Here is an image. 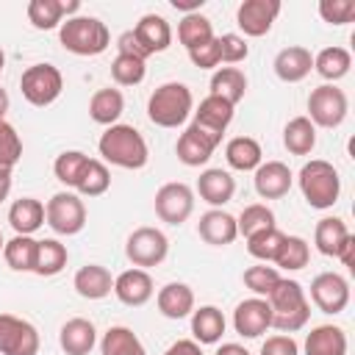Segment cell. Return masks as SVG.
<instances>
[{"label": "cell", "mask_w": 355, "mask_h": 355, "mask_svg": "<svg viewBox=\"0 0 355 355\" xmlns=\"http://www.w3.org/2000/svg\"><path fill=\"white\" fill-rule=\"evenodd\" d=\"M3 67H6V53L0 50V72H3Z\"/></svg>", "instance_id": "cell-59"}, {"label": "cell", "mask_w": 355, "mask_h": 355, "mask_svg": "<svg viewBox=\"0 0 355 355\" xmlns=\"http://www.w3.org/2000/svg\"><path fill=\"white\" fill-rule=\"evenodd\" d=\"M305 355H347V333L338 324H319L305 338Z\"/></svg>", "instance_id": "cell-26"}, {"label": "cell", "mask_w": 355, "mask_h": 355, "mask_svg": "<svg viewBox=\"0 0 355 355\" xmlns=\"http://www.w3.org/2000/svg\"><path fill=\"white\" fill-rule=\"evenodd\" d=\"M216 39H219V55H222L225 64H239V61H244L250 55V44L244 42V36H239V33H222Z\"/></svg>", "instance_id": "cell-49"}, {"label": "cell", "mask_w": 355, "mask_h": 355, "mask_svg": "<svg viewBox=\"0 0 355 355\" xmlns=\"http://www.w3.org/2000/svg\"><path fill=\"white\" fill-rule=\"evenodd\" d=\"M225 333V316L216 305H202L191 311V336L197 344H216Z\"/></svg>", "instance_id": "cell-31"}, {"label": "cell", "mask_w": 355, "mask_h": 355, "mask_svg": "<svg viewBox=\"0 0 355 355\" xmlns=\"http://www.w3.org/2000/svg\"><path fill=\"white\" fill-rule=\"evenodd\" d=\"M36 239L33 236H14L3 247V258L14 272H33L36 266Z\"/></svg>", "instance_id": "cell-38"}, {"label": "cell", "mask_w": 355, "mask_h": 355, "mask_svg": "<svg viewBox=\"0 0 355 355\" xmlns=\"http://www.w3.org/2000/svg\"><path fill=\"white\" fill-rule=\"evenodd\" d=\"M67 247L58 241V239H42L36 244V266H33V275L39 277H53L58 275L64 266H67Z\"/></svg>", "instance_id": "cell-34"}, {"label": "cell", "mask_w": 355, "mask_h": 355, "mask_svg": "<svg viewBox=\"0 0 355 355\" xmlns=\"http://www.w3.org/2000/svg\"><path fill=\"white\" fill-rule=\"evenodd\" d=\"M61 89H64V78H61L58 67H53V64H33L19 78L22 97L36 108H44V105L55 103Z\"/></svg>", "instance_id": "cell-6"}, {"label": "cell", "mask_w": 355, "mask_h": 355, "mask_svg": "<svg viewBox=\"0 0 355 355\" xmlns=\"http://www.w3.org/2000/svg\"><path fill=\"white\" fill-rule=\"evenodd\" d=\"M233 108L236 105H230L227 100H222L216 94H208L200 103V108L194 111V119L191 122L200 125V128H205V130H211V133H216V136H222L227 130V125L233 122Z\"/></svg>", "instance_id": "cell-25"}, {"label": "cell", "mask_w": 355, "mask_h": 355, "mask_svg": "<svg viewBox=\"0 0 355 355\" xmlns=\"http://www.w3.org/2000/svg\"><path fill=\"white\" fill-rule=\"evenodd\" d=\"M155 302H158V311L166 319H183L194 311V291L186 283H166L158 291Z\"/></svg>", "instance_id": "cell-27"}, {"label": "cell", "mask_w": 355, "mask_h": 355, "mask_svg": "<svg viewBox=\"0 0 355 355\" xmlns=\"http://www.w3.org/2000/svg\"><path fill=\"white\" fill-rule=\"evenodd\" d=\"M153 277L147 269H125L119 277H114V294L122 305H130V308H139L144 305L150 297H153Z\"/></svg>", "instance_id": "cell-16"}, {"label": "cell", "mask_w": 355, "mask_h": 355, "mask_svg": "<svg viewBox=\"0 0 355 355\" xmlns=\"http://www.w3.org/2000/svg\"><path fill=\"white\" fill-rule=\"evenodd\" d=\"M197 191H200V197H202L208 205L222 208L225 202L233 200V194H236V180H233L230 172H225V169H205V172H200Z\"/></svg>", "instance_id": "cell-24"}, {"label": "cell", "mask_w": 355, "mask_h": 355, "mask_svg": "<svg viewBox=\"0 0 355 355\" xmlns=\"http://www.w3.org/2000/svg\"><path fill=\"white\" fill-rule=\"evenodd\" d=\"M319 17L327 25H347L355 19V0H322Z\"/></svg>", "instance_id": "cell-48"}, {"label": "cell", "mask_w": 355, "mask_h": 355, "mask_svg": "<svg viewBox=\"0 0 355 355\" xmlns=\"http://www.w3.org/2000/svg\"><path fill=\"white\" fill-rule=\"evenodd\" d=\"M219 144H222V136H216V133H211V130H205V128H200V125L191 122L180 133V139L175 144V153H178V161L180 164H186V166H202V164H208V158L214 155V150Z\"/></svg>", "instance_id": "cell-13"}, {"label": "cell", "mask_w": 355, "mask_h": 355, "mask_svg": "<svg viewBox=\"0 0 355 355\" xmlns=\"http://www.w3.org/2000/svg\"><path fill=\"white\" fill-rule=\"evenodd\" d=\"M352 67V55L344 47H324L316 53L313 58V69L324 78V80H341Z\"/></svg>", "instance_id": "cell-37"}, {"label": "cell", "mask_w": 355, "mask_h": 355, "mask_svg": "<svg viewBox=\"0 0 355 355\" xmlns=\"http://www.w3.org/2000/svg\"><path fill=\"white\" fill-rule=\"evenodd\" d=\"M164 355H202V349H200V344H197L194 338H180V341H175Z\"/></svg>", "instance_id": "cell-54"}, {"label": "cell", "mask_w": 355, "mask_h": 355, "mask_svg": "<svg viewBox=\"0 0 355 355\" xmlns=\"http://www.w3.org/2000/svg\"><path fill=\"white\" fill-rule=\"evenodd\" d=\"M39 330L14 313H0V355H39Z\"/></svg>", "instance_id": "cell-10"}, {"label": "cell", "mask_w": 355, "mask_h": 355, "mask_svg": "<svg viewBox=\"0 0 355 355\" xmlns=\"http://www.w3.org/2000/svg\"><path fill=\"white\" fill-rule=\"evenodd\" d=\"M225 158L239 172H252V169H258L263 164L261 144L252 136H236V139H230L225 144Z\"/></svg>", "instance_id": "cell-30"}, {"label": "cell", "mask_w": 355, "mask_h": 355, "mask_svg": "<svg viewBox=\"0 0 355 355\" xmlns=\"http://www.w3.org/2000/svg\"><path fill=\"white\" fill-rule=\"evenodd\" d=\"M313 69V55L311 50L294 44V47H283L277 55H275V75L286 83H300L311 75Z\"/></svg>", "instance_id": "cell-21"}, {"label": "cell", "mask_w": 355, "mask_h": 355, "mask_svg": "<svg viewBox=\"0 0 355 355\" xmlns=\"http://www.w3.org/2000/svg\"><path fill=\"white\" fill-rule=\"evenodd\" d=\"M194 211V191L186 183H164L155 191V214L166 225H183Z\"/></svg>", "instance_id": "cell-11"}, {"label": "cell", "mask_w": 355, "mask_h": 355, "mask_svg": "<svg viewBox=\"0 0 355 355\" xmlns=\"http://www.w3.org/2000/svg\"><path fill=\"white\" fill-rule=\"evenodd\" d=\"M283 144L291 155H308L316 147V128L308 116H294L283 128Z\"/></svg>", "instance_id": "cell-33"}, {"label": "cell", "mask_w": 355, "mask_h": 355, "mask_svg": "<svg viewBox=\"0 0 355 355\" xmlns=\"http://www.w3.org/2000/svg\"><path fill=\"white\" fill-rule=\"evenodd\" d=\"M8 189H11V166L0 164V200H6Z\"/></svg>", "instance_id": "cell-56"}, {"label": "cell", "mask_w": 355, "mask_h": 355, "mask_svg": "<svg viewBox=\"0 0 355 355\" xmlns=\"http://www.w3.org/2000/svg\"><path fill=\"white\" fill-rule=\"evenodd\" d=\"M58 39H61V47L75 55H100L111 44L108 25L97 17H80V14L67 17V22H61Z\"/></svg>", "instance_id": "cell-3"}, {"label": "cell", "mask_w": 355, "mask_h": 355, "mask_svg": "<svg viewBox=\"0 0 355 355\" xmlns=\"http://www.w3.org/2000/svg\"><path fill=\"white\" fill-rule=\"evenodd\" d=\"M277 283H280V272H277L275 266L258 263V266L244 269V286H247L255 297H263V300H266Z\"/></svg>", "instance_id": "cell-45"}, {"label": "cell", "mask_w": 355, "mask_h": 355, "mask_svg": "<svg viewBox=\"0 0 355 355\" xmlns=\"http://www.w3.org/2000/svg\"><path fill=\"white\" fill-rule=\"evenodd\" d=\"M58 344L67 355H89L97 344V330L89 319L83 316H75L69 322L61 324V333H58Z\"/></svg>", "instance_id": "cell-19"}, {"label": "cell", "mask_w": 355, "mask_h": 355, "mask_svg": "<svg viewBox=\"0 0 355 355\" xmlns=\"http://www.w3.org/2000/svg\"><path fill=\"white\" fill-rule=\"evenodd\" d=\"M116 47H119V53H122V55H133V58H141V61H147V58H150V53L139 44V39H136V33H133V31L119 33Z\"/></svg>", "instance_id": "cell-52"}, {"label": "cell", "mask_w": 355, "mask_h": 355, "mask_svg": "<svg viewBox=\"0 0 355 355\" xmlns=\"http://www.w3.org/2000/svg\"><path fill=\"white\" fill-rule=\"evenodd\" d=\"M214 355H250V352H247L241 344H233V341H230V344H222Z\"/></svg>", "instance_id": "cell-57"}, {"label": "cell", "mask_w": 355, "mask_h": 355, "mask_svg": "<svg viewBox=\"0 0 355 355\" xmlns=\"http://www.w3.org/2000/svg\"><path fill=\"white\" fill-rule=\"evenodd\" d=\"M283 239H286V233H280L277 227L261 230V233H255V236L247 239V252H250L252 258H258V261H275V255H277Z\"/></svg>", "instance_id": "cell-44"}, {"label": "cell", "mask_w": 355, "mask_h": 355, "mask_svg": "<svg viewBox=\"0 0 355 355\" xmlns=\"http://www.w3.org/2000/svg\"><path fill=\"white\" fill-rule=\"evenodd\" d=\"M291 189V169L283 161H266L255 169V191L263 200H280Z\"/></svg>", "instance_id": "cell-18"}, {"label": "cell", "mask_w": 355, "mask_h": 355, "mask_svg": "<svg viewBox=\"0 0 355 355\" xmlns=\"http://www.w3.org/2000/svg\"><path fill=\"white\" fill-rule=\"evenodd\" d=\"M147 75V67L141 58H133V55H116L114 64H111V78L119 83V86H139Z\"/></svg>", "instance_id": "cell-46"}, {"label": "cell", "mask_w": 355, "mask_h": 355, "mask_svg": "<svg viewBox=\"0 0 355 355\" xmlns=\"http://www.w3.org/2000/svg\"><path fill=\"white\" fill-rule=\"evenodd\" d=\"M311 302L322 313H341L349 305V283L338 272H322L311 280Z\"/></svg>", "instance_id": "cell-12"}, {"label": "cell", "mask_w": 355, "mask_h": 355, "mask_svg": "<svg viewBox=\"0 0 355 355\" xmlns=\"http://www.w3.org/2000/svg\"><path fill=\"white\" fill-rule=\"evenodd\" d=\"M169 252V239L158 227H136L125 241V255L136 269H150L164 263Z\"/></svg>", "instance_id": "cell-9"}, {"label": "cell", "mask_w": 355, "mask_h": 355, "mask_svg": "<svg viewBox=\"0 0 355 355\" xmlns=\"http://www.w3.org/2000/svg\"><path fill=\"white\" fill-rule=\"evenodd\" d=\"M280 8V0H244L236 11V22L244 31V36H266Z\"/></svg>", "instance_id": "cell-14"}, {"label": "cell", "mask_w": 355, "mask_h": 355, "mask_svg": "<svg viewBox=\"0 0 355 355\" xmlns=\"http://www.w3.org/2000/svg\"><path fill=\"white\" fill-rule=\"evenodd\" d=\"M191 108H194L191 89L186 83H178V80L161 83L150 94V100H147V116L158 128H178V125H183L189 119Z\"/></svg>", "instance_id": "cell-4"}, {"label": "cell", "mask_w": 355, "mask_h": 355, "mask_svg": "<svg viewBox=\"0 0 355 355\" xmlns=\"http://www.w3.org/2000/svg\"><path fill=\"white\" fill-rule=\"evenodd\" d=\"M44 222L58 233V236H75L86 225V205L78 194L72 191H58L47 200L44 205Z\"/></svg>", "instance_id": "cell-8"}, {"label": "cell", "mask_w": 355, "mask_h": 355, "mask_svg": "<svg viewBox=\"0 0 355 355\" xmlns=\"http://www.w3.org/2000/svg\"><path fill=\"white\" fill-rule=\"evenodd\" d=\"M336 258L344 263V266H349V269H355V236L349 233L344 241H341V247H338V252H336Z\"/></svg>", "instance_id": "cell-53"}, {"label": "cell", "mask_w": 355, "mask_h": 355, "mask_svg": "<svg viewBox=\"0 0 355 355\" xmlns=\"http://www.w3.org/2000/svg\"><path fill=\"white\" fill-rule=\"evenodd\" d=\"M236 227H239V236L250 239V236H255V233H261V230L275 227V214H272V208H266V205H261V202H252V205H247V208L239 214Z\"/></svg>", "instance_id": "cell-42"}, {"label": "cell", "mask_w": 355, "mask_h": 355, "mask_svg": "<svg viewBox=\"0 0 355 355\" xmlns=\"http://www.w3.org/2000/svg\"><path fill=\"white\" fill-rule=\"evenodd\" d=\"M75 291L83 297V300H103L114 291V277L105 266L100 263H86L75 272V280H72Z\"/></svg>", "instance_id": "cell-22"}, {"label": "cell", "mask_w": 355, "mask_h": 355, "mask_svg": "<svg viewBox=\"0 0 355 355\" xmlns=\"http://www.w3.org/2000/svg\"><path fill=\"white\" fill-rule=\"evenodd\" d=\"M300 191L311 208H333L341 194V178L330 161L313 158L300 169Z\"/></svg>", "instance_id": "cell-5"}, {"label": "cell", "mask_w": 355, "mask_h": 355, "mask_svg": "<svg viewBox=\"0 0 355 355\" xmlns=\"http://www.w3.org/2000/svg\"><path fill=\"white\" fill-rule=\"evenodd\" d=\"M139 44L153 55V53H164L172 44V28L161 14H144L136 28H133Z\"/></svg>", "instance_id": "cell-23"}, {"label": "cell", "mask_w": 355, "mask_h": 355, "mask_svg": "<svg viewBox=\"0 0 355 355\" xmlns=\"http://www.w3.org/2000/svg\"><path fill=\"white\" fill-rule=\"evenodd\" d=\"M97 150H100L103 161L122 166V169H141L150 161V147L133 125L116 122V125L105 128V133L97 141Z\"/></svg>", "instance_id": "cell-1"}, {"label": "cell", "mask_w": 355, "mask_h": 355, "mask_svg": "<svg viewBox=\"0 0 355 355\" xmlns=\"http://www.w3.org/2000/svg\"><path fill=\"white\" fill-rule=\"evenodd\" d=\"M3 247H6V239H3V230H0V252H3Z\"/></svg>", "instance_id": "cell-60"}, {"label": "cell", "mask_w": 355, "mask_h": 355, "mask_svg": "<svg viewBox=\"0 0 355 355\" xmlns=\"http://www.w3.org/2000/svg\"><path fill=\"white\" fill-rule=\"evenodd\" d=\"M8 222L17 236H33L44 225V205L36 197H22L8 208Z\"/></svg>", "instance_id": "cell-29"}, {"label": "cell", "mask_w": 355, "mask_h": 355, "mask_svg": "<svg viewBox=\"0 0 355 355\" xmlns=\"http://www.w3.org/2000/svg\"><path fill=\"white\" fill-rule=\"evenodd\" d=\"M269 311H272V327L280 333H297L308 324L311 316V302L305 297V288L297 280L280 277V283L272 288L266 297Z\"/></svg>", "instance_id": "cell-2"}, {"label": "cell", "mask_w": 355, "mask_h": 355, "mask_svg": "<svg viewBox=\"0 0 355 355\" xmlns=\"http://www.w3.org/2000/svg\"><path fill=\"white\" fill-rule=\"evenodd\" d=\"M100 352L103 355H147L144 352V344L139 341V336L130 330V327H108L103 333V341H100Z\"/></svg>", "instance_id": "cell-35"}, {"label": "cell", "mask_w": 355, "mask_h": 355, "mask_svg": "<svg viewBox=\"0 0 355 355\" xmlns=\"http://www.w3.org/2000/svg\"><path fill=\"white\" fill-rule=\"evenodd\" d=\"M178 39H180V44L186 50H194V47H200V44L214 39V25L202 14H186L178 22Z\"/></svg>", "instance_id": "cell-39"}, {"label": "cell", "mask_w": 355, "mask_h": 355, "mask_svg": "<svg viewBox=\"0 0 355 355\" xmlns=\"http://www.w3.org/2000/svg\"><path fill=\"white\" fill-rule=\"evenodd\" d=\"M86 164H89V155L86 153H80V150H64L58 158H55V164H53V172H55V178L64 183V186H78V180H80V175H83V169H86Z\"/></svg>", "instance_id": "cell-43"}, {"label": "cell", "mask_w": 355, "mask_h": 355, "mask_svg": "<svg viewBox=\"0 0 355 355\" xmlns=\"http://www.w3.org/2000/svg\"><path fill=\"white\" fill-rule=\"evenodd\" d=\"M261 355H300V347L291 336L280 333V336H269L261 344Z\"/></svg>", "instance_id": "cell-51"}, {"label": "cell", "mask_w": 355, "mask_h": 355, "mask_svg": "<svg viewBox=\"0 0 355 355\" xmlns=\"http://www.w3.org/2000/svg\"><path fill=\"white\" fill-rule=\"evenodd\" d=\"M233 327L244 338H258L272 327V311L263 297H250L236 305L233 311Z\"/></svg>", "instance_id": "cell-15"}, {"label": "cell", "mask_w": 355, "mask_h": 355, "mask_svg": "<svg viewBox=\"0 0 355 355\" xmlns=\"http://www.w3.org/2000/svg\"><path fill=\"white\" fill-rule=\"evenodd\" d=\"M189 58H191V64L200 67V69H214V67L222 61V55H219V39L214 36L211 42H205V44L189 50Z\"/></svg>", "instance_id": "cell-50"}, {"label": "cell", "mask_w": 355, "mask_h": 355, "mask_svg": "<svg viewBox=\"0 0 355 355\" xmlns=\"http://www.w3.org/2000/svg\"><path fill=\"white\" fill-rule=\"evenodd\" d=\"M202 3H205V0H172V6H175L178 11H186V14H200Z\"/></svg>", "instance_id": "cell-55"}, {"label": "cell", "mask_w": 355, "mask_h": 355, "mask_svg": "<svg viewBox=\"0 0 355 355\" xmlns=\"http://www.w3.org/2000/svg\"><path fill=\"white\" fill-rule=\"evenodd\" d=\"M197 233L205 244H214V247H225V244H233L236 236H239V227H236V216H230L227 211L222 208H211L200 216V225H197Z\"/></svg>", "instance_id": "cell-17"}, {"label": "cell", "mask_w": 355, "mask_h": 355, "mask_svg": "<svg viewBox=\"0 0 355 355\" xmlns=\"http://www.w3.org/2000/svg\"><path fill=\"white\" fill-rule=\"evenodd\" d=\"M347 236H349V230H347L344 219H338V216H324V219L316 222L313 244H316V250H319L322 255L336 258V252H338V247H341V241H344Z\"/></svg>", "instance_id": "cell-36"}, {"label": "cell", "mask_w": 355, "mask_h": 355, "mask_svg": "<svg viewBox=\"0 0 355 355\" xmlns=\"http://www.w3.org/2000/svg\"><path fill=\"white\" fill-rule=\"evenodd\" d=\"M80 8L78 0H31L28 3V19L39 31L61 28L64 14H75Z\"/></svg>", "instance_id": "cell-20"}, {"label": "cell", "mask_w": 355, "mask_h": 355, "mask_svg": "<svg viewBox=\"0 0 355 355\" xmlns=\"http://www.w3.org/2000/svg\"><path fill=\"white\" fill-rule=\"evenodd\" d=\"M108 186H111V172H108V166H105L103 161H97V158H89V164H86V169H83V175H80V180H78L75 189H78L83 197H100V194L108 191Z\"/></svg>", "instance_id": "cell-41"}, {"label": "cell", "mask_w": 355, "mask_h": 355, "mask_svg": "<svg viewBox=\"0 0 355 355\" xmlns=\"http://www.w3.org/2000/svg\"><path fill=\"white\" fill-rule=\"evenodd\" d=\"M308 261H311V247L302 236H286L275 255V263L286 272H297V269L308 266Z\"/></svg>", "instance_id": "cell-40"}, {"label": "cell", "mask_w": 355, "mask_h": 355, "mask_svg": "<svg viewBox=\"0 0 355 355\" xmlns=\"http://www.w3.org/2000/svg\"><path fill=\"white\" fill-rule=\"evenodd\" d=\"M6 111H8V92L0 86V119H6Z\"/></svg>", "instance_id": "cell-58"}, {"label": "cell", "mask_w": 355, "mask_h": 355, "mask_svg": "<svg viewBox=\"0 0 355 355\" xmlns=\"http://www.w3.org/2000/svg\"><path fill=\"white\" fill-rule=\"evenodd\" d=\"M347 94L333 83H322L308 94V119L313 128H338L347 116Z\"/></svg>", "instance_id": "cell-7"}, {"label": "cell", "mask_w": 355, "mask_h": 355, "mask_svg": "<svg viewBox=\"0 0 355 355\" xmlns=\"http://www.w3.org/2000/svg\"><path fill=\"white\" fill-rule=\"evenodd\" d=\"M247 92V75L239 67H222L211 75V94L227 100L230 105L241 103Z\"/></svg>", "instance_id": "cell-32"}, {"label": "cell", "mask_w": 355, "mask_h": 355, "mask_svg": "<svg viewBox=\"0 0 355 355\" xmlns=\"http://www.w3.org/2000/svg\"><path fill=\"white\" fill-rule=\"evenodd\" d=\"M122 111H125V97H122L119 89H111V86L97 89L92 94V100H89V116L97 125H108V128L116 125V119L122 116Z\"/></svg>", "instance_id": "cell-28"}, {"label": "cell", "mask_w": 355, "mask_h": 355, "mask_svg": "<svg viewBox=\"0 0 355 355\" xmlns=\"http://www.w3.org/2000/svg\"><path fill=\"white\" fill-rule=\"evenodd\" d=\"M19 158H22V139L11 122L0 119V164L14 169Z\"/></svg>", "instance_id": "cell-47"}]
</instances>
